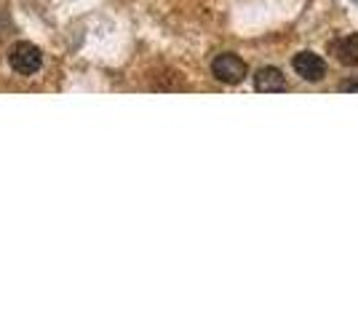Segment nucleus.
<instances>
[{"label":"nucleus","instance_id":"nucleus-1","mask_svg":"<svg viewBox=\"0 0 358 321\" xmlns=\"http://www.w3.org/2000/svg\"><path fill=\"white\" fill-rule=\"evenodd\" d=\"M249 73V67H246V62L241 59L238 54H233V51H224V54H217L214 62H211V76L217 78V80H222V83H241L243 78Z\"/></svg>","mask_w":358,"mask_h":321},{"label":"nucleus","instance_id":"nucleus-2","mask_svg":"<svg viewBox=\"0 0 358 321\" xmlns=\"http://www.w3.org/2000/svg\"><path fill=\"white\" fill-rule=\"evenodd\" d=\"M8 64L19 76H35L43 67V54H41V48L32 46V43H16L8 51Z\"/></svg>","mask_w":358,"mask_h":321},{"label":"nucleus","instance_id":"nucleus-3","mask_svg":"<svg viewBox=\"0 0 358 321\" xmlns=\"http://www.w3.org/2000/svg\"><path fill=\"white\" fill-rule=\"evenodd\" d=\"M292 67L302 80L308 83H318L327 78V62L321 59L315 51H299L297 57L292 59Z\"/></svg>","mask_w":358,"mask_h":321},{"label":"nucleus","instance_id":"nucleus-4","mask_svg":"<svg viewBox=\"0 0 358 321\" xmlns=\"http://www.w3.org/2000/svg\"><path fill=\"white\" fill-rule=\"evenodd\" d=\"M329 54L340 64H348V67H358V32H350V35H343V38H334L329 43Z\"/></svg>","mask_w":358,"mask_h":321},{"label":"nucleus","instance_id":"nucleus-5","mask_svg":"<svg viewBox=\"0 0 358 321\" xmlns=\"http://www.w3.org/2000/svg\"><path fill=\"white\" fill-rule=\"evenodd\" d=\"M254 89L259 94H281L286 92V78L278 67H259L254 76Z\"/></svg>","mask_w":358,"mask_h":321},{"label":"nucleus","instance_id":"nucleus-6","mask_svg":"<svg viewBox=\"0 0 358 321\" xmlns=\"http://www.w3.org/2000/svg\"><path fill=\"white\" fill-rule=\"evenodd\" d=\"M340 92L343 94H358V78H348L340 83Z\"/></svg>","mask_w":358,"mask_h":321}]
</instances>
